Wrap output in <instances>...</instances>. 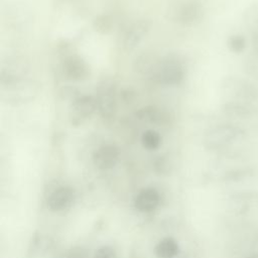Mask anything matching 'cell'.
Returning <instances> with one entry per match:
<instances>
[{
	"label": "cell",
	"instance_id": "cell-1",
	"mask_svg": "<svg viewBox=\"0 0 258 258\" xmlns=\"http://www.w3.org/2000/svg\"><path fill=\"white\" fill-rule=\"evenodd\" d=\"M222 92L225 102L240 105L258 114V86L253 82L240 77H228L223 81Z\"/></svg>",
	"mask_w": 258,
	"mask_h": 258
},
{
	"label": "cell",
	"instance_id": "cell-2",
	"mask_svg": "<svg viewBox=\"0 0 258 258\" xmlns=\"http://www.w3.org/2000/svg\"><path fill=\"white\" fill-rule=\"evenodd\" d=\"M166 17L181 26H195L205 15L204 5L200 0H168Z\"/></svg>",
	"mask_w": 258,
	"mask_h": 258
},
{
	"label": "cell",
	"instance_id": "cell-3",
	"mask_svg": "<svg viewBox=\"0 0 258 258\" xmlns=\"http://www.w3.org/2000/svg\"><path fill=\"white\" fill-rule=\"evenodd\" d=\"M2 84V99L11 106H20L33 101L39 92V84L30 79L21 78Z\"/></svg>",
	"mask_w": 258,
	"mask_h": 258
},
{
	"label": "cell",
	"instance_id": "cell-4",
	"mask_svg": "<svg viewBox=\"0 0 258 258\" xmlns=\"http://www.w3.org/2000/svg\"><path fill=\"white\" fill-rule=\"evenodd\" d=\"M245 131L234 124H218L208 129L204 136V144L211 150H224L243 140Z\"/></svg>",
	"mask_w": 258,
	"mask_h": 258
},
{
	"label": "cell",
	"instance_id": "cell-5",
	"mask_svg": "<svg viewBox=\"0 0 258 258\" xmlns=\"http://www.w3.org/2000/svg\"><path fill=\"white\" fill-rule=\"evenodd\" d=\"M185 70L182 62L173 55H167L157 59L151 74V78L158 84L165 86H177L184 80Z\"/></svg>",
	"mask_w": 258,
	"mask_h": 258
},
{
	"label": "cell",
	"instance_id": "cell-6",
	"mask_svg": "<svg viewBox=\"0 0 258 258\" xmlns=\"http://www.w3.org/2000/svg\"><path fill=\"white\" fill-rule=\"evenodd\" d=\"M117 90L115 82L106 78L100 81L96 88L97 110L102 119L108 123L112 122L117 112Z\"/></svg>",
	"mask_w": 258,
	"mask_h": 258
},
{
	"label": "cell",
	"instance_id": "cell-7",
	"mask_svg": "<svg viewBox=\"0 0 258 258\" xmlns=\"http://www.w3.org/2000/svg\"><path fill=\"white\" fill-rule=\"evenodd\" d=\"M97 110L95 97L84 95L76 98L69 110V122L73 127H79L85 124Z\"/></svg>",
	"mask_w": 258,
	"mask_h": 258
},
{
	"label": "cell",
	"instance_id": "cell-8",
	"mask_svg": "<svg viewBox=\"0 0 258 258\" xmlns=\"http://www.w3.org/2000/svg\"><path fill=\"white\" fill-rule=\"evenodd\" d=\"M150 28L151 22L147 19H140L131 23L122 34L121 45L123 50H133L141 42V40L148 34Z\"/></svg>",
	"mask_w": 258,
	"mask_h": 258
},
{
	"label": "cell",
	"instance_id": "cell-9",
	"mask_svg": "<svg viewBox=\"0 0 258 258\" xmlns=\"http://www.w3.org/2000/svg\"><path fill=\"white\" fill-rule=\"evenodd\" d=\"M63 76L72 81H83L90 76V66L79 54L66 56L61 63Z\"/></svg>",
	"mask_w": 258,
	"mask_h": 258
},
{
	"label": "cell",
	"instance_id": "cell-10",
	"mask_svg": "<svg viewBox=\"0 0 258 258\" xmlns=\"http://www.w3.org/2000/svg\"><path fill=\"white\" fill-rule=\"evenodd\" d=\"M76 201V191L68 185L53 189L47 198V207L52 212H62L70 209Z\"/></svg>",
	"mask_w": 258,
	"mask_h": 258
},
{
	"label": "cell",
	"instance_id": "cell-11",
	"mask_svg": "<svg viewBox=\"0 0 258 258\" xmlns=\"http://www.w3.org/2000/svg\"><path fill=\"white\" fill-rule=\"evenodd\" d=\"M120 157V150L114 144H105L97 148L93 154L94 165L101 169L107 170L115 167Z\"/></svg>",
	"mask_w": 258,
	"mask_h": 258
},
{
	"label": "cell",
	"instance_id": "cell-12",
	"mask_svg": "<svg viewBox=\"0 0 258 258\" xmlns=\"http://www.w3.org/2000/svg\"><path fill=\"white\" fill-rule=\"evenodd\" d=\"M159 202V192L153 187H145L135 196L134 207L141 213H150L158 207Z\"/></svg>",
	"mask_w": 258,
	"mask_h": 258
},
{
	"label": "cell",
	"instance_id": "cell-13",
	"mask_svg": "<svg viewBox=\"0 0 258 258\" xmlns=\"http://www.w3.org/2000/svg\"><path fill=\"white\" fill-rule=\"evenodd\" d=\"M136 116L139 120L149 122L157 126L167 124L169 122V114L161 108L156 106H146L136 112Z\"/></svg>",
	"mask_w": 258,
	"mask_h": 258
},
{
	"label": "cell",
	"instance_id": "cell-14",
	"mask_svg": "<svg viewBox=\"0 0 258 258\" xmlns=\"http://www.w3.org/2000/svg\"><path fill=\"white\" fill-rule=\"evenodd\" d=\"M178 252V243L171 237L161 239L154 247V254L157 258H173Z\"/></svg>",
	"mask_w": 258,
	"mask_h": 258
},
{
	"label": "cell",
	"instance_id": "cell-15",
	"mask_svg": "<svg viewBox=\"0 0 258 258\" xmlns=\"http://www.w3.org/2000/svg\"><path fill=\"white\" fill-rule=\"evenodd\" d=\"M243 21L250 33L258 31V3H253L245 9Z\"/></svg>",
	"mask_w": 258,
	"mask_h": 258
},
{
	"label": "cell",
	"instance_id": "cell-16",
	"mask_svg": "<svg viewBox=\"0 0 258 258\" xmlns=\"http://www.w3.org/2000/svg\"><path fill=\"white\" fill-rule=\"evenodd\" d=\"M141 142L143 147L146 148L147 150H155L161 144V136L157 131L148 129L143 132Z\"/></svg>",
	"mask_w": 258,
	"mask_h": 258
},
{
	"label": "cell",
	"instance_id": "cell-17",
	"mask_svg": "<svg viewBox=\"0 0 258 258\" xmlns=\"http://www.w3.org/2000/svg\"><path fill=\"white\" fill-rule=\"evenodd\" d=\"M227 46L230 51H232L233 53L239 54L243 52L247 46L246 37L243 34H239V33L232 34L228 37Z\"/></svg>",
	"mask_w": 258,
	"mask_h": 258
},
{
	"label": "cell",
	"instance_id": "cell-18",
	"mask_svg": "<svg viewBox=\"0 0 258 258\" xmlns=\"http://www.w3.org/2000/svg\"><path fill=\"white\" fill-rule=\"evenodd\" d=\"M243 68L248 76L258 80V52L252 51L250 54H248L245 57Z\"/></svg>",
	"mask_w": 258,
	"mask_h": 258
},
{
	"label": "cell",
	"instance_id": "cell-19",
	"mask_svg": "<svg viewBox=\"0 0 258 258\" xmlns=\"http://www.w3.org/2000/svg\"><path fill=\"white\" fill-rule=\"evenodd\" d=\"M93 26L97 32L101 34H107L112 29V20L108 15L101 14L94 19Z\"/></svg>",
	"mask_w": 258,
	"mask_h": 258
},
{
	"label": "cell",
	"instance_id": "cell-20",
	"mask_svg": "<svg viewBox=\"0 0 258 258\" xmlns=\"http://www.w3.org/2000/svg\"><path fill=\"white\" fill-rule=\"evenodd\" d=\"M94 258H118V256L113 247L104 245L96 250Z\"/></svg>",
	"mask_w": 258,
	"mask_h": 258
},
{
	"label": "cell",
	"instance_id": "cell-21",
	"mask_svg": "<svg viewBox=\"0 0 258 258\" xmlns=\"http://www.w3.org/2000/svg\"><path fill=\"white\" fill-rule=\"evenodd\" d=\"M251 43H252L253 51L258 52V31L251 33Z\"/></svg>",
	"mask_w": 258,
	"mask_h": 258
},
{
	"label": "cell",
	"instance_id": "cell-22",
	"mask_svg": "<svg viewBox=\"0 0 258 258\" xmlns=\"http://www.w3.org/2000/svg\"><path fill=\"white\" fill-rule=\"evenodd\" d=\"M246 258H258V254H252V255H250V256H248Z\"/></svg>",
	"mask_w": 258,
	"mask_h": 258
}]
</instances>
